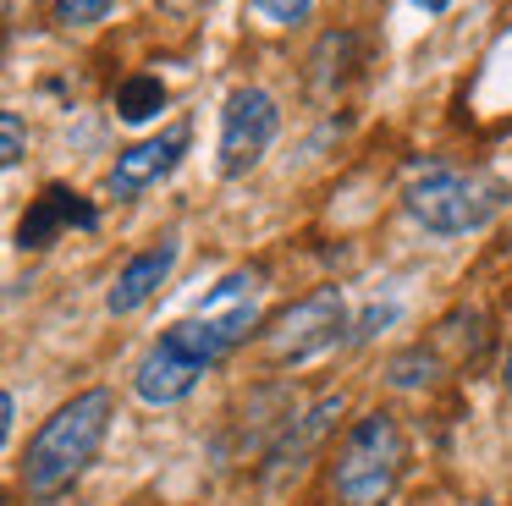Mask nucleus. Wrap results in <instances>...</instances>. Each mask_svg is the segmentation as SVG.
Segmentation results:
<instances>
[{
    "instance_id": "f03ea898",
    "label": "nucleus",
    "mask_w": 512,
    "mask_h": 506,
    "mask_svg": "<svg viewBox=\"0 0 512 506\" xmlns=\"http://www.w3.org/2000/svg\"><path fill=\"white\" fill-rule=\"evenodd\" d=\"M402 462H408V446H402L397 418L375 407L347 424L331 462V495L342 506H386L402 479Z\"/></svg>"
},
{
    "instance_id": "1a4fd4ad",
    "label": "nucleus",
    "mask_w": 512,
    "mask_h": 506,
    "mask_svg": "<svg viewBox=\"0 0 512 506\" xmlns=\"http://www.w3.org/2000/svg\"><path fill=\"white\" fill-rule=\"evenodd\" d=\"M177 253H182V242H177V231H166V237L155 242V248H144V253H133V259L116 270V281H111V292H105V308H111L116 319H127V314H138V308L149 303V297L160 292V286L171 281V270H177Z\"/></svg>"
},
{
    "instance_id": "9d476101",
    "label": "nucleus",
    "mask_w": 512,
    "mask_h": 506,
    "mask_svg": "<svg viewBox=\"0 0 512 506\" xmlns=\"http://www.w3.org/2000/svg\"><path fill=\"white\" fill-rule=\"evenodd\" d=\"M342 407H347V396H342V391L320 396V402H314L303 418L281 424V435H276V446L265 451V462H270V468H292V462H298L303 451H309V446H320V440L331 435V424L342 418Z\"/></svg>"
},
{
    "instance_id": "6e6552de",
    "label": "nucleus",
    "mask_w": 512,
    "mask_h": 506,
    "mask_svg": "<svg viewBox=\"0 0 512 506\" xmlns=\"http://www.w3.org/2000/svg\"><path fill=\"white\" fill-rule=\"evenodd\" d=\"M94 231L100 226V215H94V204L83 193H72V187H61V182H50L45 193L28 204V215L17 220V248L23 253H45L50 242L61 237V231Z\"/></svg>"
},
{
    "instance_id": "20e7f679",
    "label": "nucleus",
    "mask_w": 512,
    "mask_h": 506,
    "mask_svg": "<svg viewBox=\"0 0 512 506\" xmlns=\"http://www.w3.org/2000/svg\"><path fill=\"white\" fill-rule=\"evenodd\" d=\"M347 330V297L342 286H320V292L298 297L292 308H281L276 319L265 325V358L270 363H303L314 358V352L336 347Z\"/></svg>"
},
{
    "instance_id": "aec40b11",
    "label": "nucleus",
    "mask_w": 512,
    "mask_h": 506,
    "mask_svg": "<svg viewBox=\"0 0 512 506\" xmlns=\"http://www.w3.org/2000/svg\"><path fill=\"white\" fill-rule=\"evenodd\" d=\"M501 385H507V396H512V352H507V363H501Z\"/></svg>"
},
{
    "instance_id": "ddd939ff",
    "label": "nucleus",
    "mask_w": 512,
    "mask_h": 506,
    "mask_svg": "<svg viewBox=\"0 0 512 506\" xmlns=\"http://www.w3.org/2000/svg\"><path fill=\"white\" fill-rule=\"evenodd\" d=\"M111 6L116 0H50V17H56L61 28H94V22H105Z\"/></svg>"
},
{
    "instance_id": "f3484780",
    "label": "nucleus",
    "mask_w": 512,
    "mask_h": 506,
    "mask_svg": "<svg viewBox=\"0 0 512 506\" xmlns=\"http://www.w3.org/2000/svg\"><path fill=\"white\" fill-rule=\"evenodd\" d=\"M391 319H397V308H369V314H364V330H353V341H369L380 325H391Z\"/></svg>"
},
{
    "instance_id": "39448f33",
    "label": "nucleus",
    "mask_w": 512,
    "mask_h": 506,
    "mask_svg": "<svg viewBox=\"0 0 512 506\" xmlns=\"http://www.w3.org/2000/svg\"><path fill=\"white\" fill-rule=\"evenodd\" d=\"M281 132V105L276 94H265V88H232L226 94V110H221V176L232 182V176H248L259 160H265V149L276 143Z\"/></svg>"
},
{
    "instance_id": "9b49d317",
    "label": "nucleus",
    "mask_w": 512,
    "mask_h": 506,
    "mask_svg": "<svg viewBox=\"0 0 512 506\" xmlns=\"http://www.w3.org/2000/svg\"><path fill=\"white\" fill-rule=\"evenodd\" d=\"M160 110H166V83H160L155 72H133L122 88H116V116H122L127 127L160 116Z\"/></svg>"
},
{
    "instance_id": "6ab92c4d",
    "label": "nucleus",
    "mask_w": 512,
    "mask_h": 506,
    "mask_svg": "<svg viewBox=\"0 0 512 506\" xmlns=\"http://www.w3.org/2000/svg\"><path fill=\"white\" fill-rule=\"evenodd\" d=\"M413 6H419V11H446L452 0H413Z\"/></svg>"
},
{
    "instance_id": "4468645a",
    "label": "nucleus",
    "mask_w": 512,
    "mask_h": 506,
    "mask_svg": "<svg viewBox=\"0 0 512 506\" xmlns=\"http://www.w3.org/2000/svg\"><path fill=\"white\" fill-rule=\"evenodd\" d=\"M254 11L265 22H276V28H298V22H309L314 0H254Z\"/></svg>"
},
{
    "instance_id": "a211bd4d",
    "label": "nucleus",
    "mask_w": 512,
    "mask_h": 506,
    "mask_svg": "<svg viewBox=\"0 0 512 506\" xmlns=\"http://www.w3.org/2000/svg\"><path fill=\"white\" fill-rule=\"evenodd\" d=\"M0 413H6V418H0V440H6V435H12V418H17V391H6V402H0Z\"/></svg>"
},
{
    "instance_id": "2eb2a0df",
    "label": "nucleus",
    "mask_w": 512,
    "mask_h": 506,
    "mask_svg": "<svg viewBox=\"0 0 512 506\" xmlns=\"http://www.w3.org/2000/svg\"><path fill=\"white\" fill-rule=\"evenodd\" d=\"M0 160H6V165L23 160V116H17V110L0 116Z\"/></svg>"
},
{
    "instance_id": "f8f14e48",
    "label": "nucleus",
    "mask_w": 512,
    "mask_h": 506,
    "mask_svg": "<svg viewBox=\"0 0 512 506\" xmlns=\"http://www.w3.org/2000/svg\"><path fill=\"white\" fill-rule=\"evenodd\" d=\"M435 352L430 347H408V352H397V358L386 363V385L391 391H419V385H430L435 380Z\"/></svg>"
},
{
    "instance_id": "412c9836",
    "label": "nucleus",
    "mask_w": 512,
    "mask_h": 506,
    "mask_svg": "<svg viewBox=\"0 0 512 506\" xmlns=\"http://www.w3.org/2000/svg\"><path fill=\"white\" fill-rule=\"evenodd\" d=\"M474 506H496V501H474Z\"/></svg>"
},
{
    "instance_id": "0eeeda50",
    "label": "nucleus",
    "mask_w": 512,
    "mask_h": 506,
    "mask_svg": "<svg viewBox=\"0 0 512 506\" xmlns=\"http://www.w3.org/2000/svg\"><path fill=\"white\" fill-rule=\"evenodd\" d=\"M204 374H210V363H199L193 352H182L177 341L160 336L155 347L138 358L133 391H138V402H149V407H171V402H182V396H193V385H199Z\"/></svg>"
},
{
    "instance_id": "423d86ee",
    "label": "nucleus",
    "mask_w": 512,
    "mask_h": 506,
    "mask_svg": "<svg viewBox=\"0 0 512 506\" xmlns=\"http://www.w3.org/2000/svg\"><path fill=\"white\" fill-rule=\"evenodd\" d=\"M188 121H177V127H166L160 138H144V143H133V149H122L116 154V165L105 171V193L111 198H138L144 187H155L160 176H171L177 171V160L188 154Z\"/></svg>"
},
{
    "instance_id": "f257e3e1",
    "label": "nucleus",
    "mask_w": 512,
    "mask_h": 506,
    "mask_svg": "<svg viewBox=\"0 0 512 506\" xmlns=\"http://www.w3.org/2000/svg\"><path fill=\"white\" fill-rule=\"evenodd\" d=\"M111 413H116L111 391L94 385V391H78L72 402H61L56 413L39 424V435L28 440V457H23L28 501H56L61 490H72V479L89 468L94 451L111 435Z\"/></svg>"
},
{
    "instance_id": "7ed1b4c3",
    "label": "nucleus",
    "mask_w": 512,
    "mask_h": 506,
    "mask_svg": "<svg viewBox=\"0 0 512 506\" xmlns=\"http://www.w3.org/2000/svg\"><path fill=\"white\" fill-rule=\"evenodd\" d=\"M501 198H507V187H501L496 176H468V171H452V165H424V171H413L408 187H402L408 220L424 231H435V237L479 231L501 209Z\"/></svg>"
},
{
    "instance_id": "dca6fc26",
    "label": "nucleus",
    "mask_w": 512,
    "mask_h": 506,
    "mask_svg": "<svg viewBox=\"0 0 512 506\" xmlns=\"http://www.w3.org/2000/svg\"><path fill=\"white\" fill-rule=\"evenodd\" d=\"M210 6H215V0H160V11H166V17H177V22H188V17H204Z\"/></svg>"
}]
</instances>
